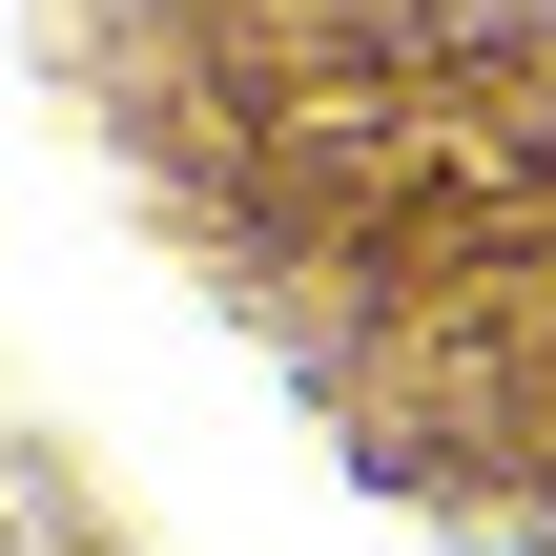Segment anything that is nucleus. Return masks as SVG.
<instances>
[{
	"label": "nucleus",
	"mask_w": 556,
	"mask_h": 556,
	"mask_svg": "<svg viewBox=\"0 0 556 556\" xmlns=\"http://www.w3.org/2000/svg\"><path fill=\"white\" fill-rule=\"evenodd\" d=\"M62 103L351 495L556 556V0H62Z\"/></svg>",
	"instance_id": "f257e3e1"
}]
</instances>
